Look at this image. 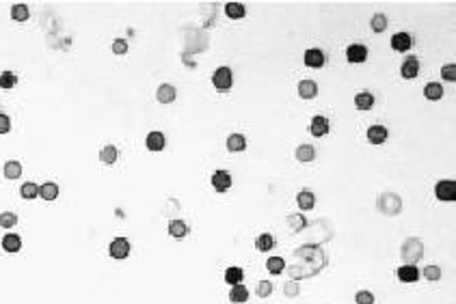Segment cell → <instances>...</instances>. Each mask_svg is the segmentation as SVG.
Instances as JSON below:
<instances>
[{
    "label": "cell",
    "mask_w": 456,
    "mask_h": 304,
    "mask_svg": "<svg viewBox=\"0 0 456 304\" xmlns=\"http://www.w3.org/2000/svg\"><path fill=\"white\" fill-rule=\"evenodd\" d=\"M379 209L385 214V216H396V214L402 209L400 196L391 195V192H385L383 196H379Z\"/></svg>",
    "instance_id": "1"
},
{
    "label": "cell",
    "mask_w": 456,
    "mask_h": 304,
    "mask_svg": "<svg viewBox=\"0 0 456 304\" xmlns=\"http://www.w3.org/2000/svg\"><path fill=\"white\" fill-rule=\"evenodd\" d=\"M422 255H424L422 242H419V239H415V238L407 239L405 246H402V259H405L407 263H413V265H415L417 259H422Z\"/></svg>",
    "instance_id": "2"
},
{
    "label": "cell",
    "mask_w": 456,
    "mask_h": 304,
    "mask_svg": "<svg viewBox=\"0 0 456 304\" xmlns=\"http://www.w3.org/2000/svg\"><path fill=\"white\" fill-rule=\"evenodd\" d=\"M434 195H437V198L439 201H443V203L456 201V181H452V179L439 181L437 188H434Z\"/></svg>",
    "instance_id": "3"
},
{
    "label": "cell",
    "mask_w": 456,
    "mask_h": 304,
    "mask_svg": "<svg viewBox=\"0 0 456 304\" xmlns=\"http://www.w3.org/2000/svg\"><path fill=\"white\" fill-rule=\"evenodd\" d=\"M212 82H214V87L218 88V91H229L232 88V69L229 67H218L216 71H214V76H212Z\"/></svg>",
    "instance_id": "4"
},
{
    "label": "cell",
    "mask_w": 456,
    "mask_h": 304,
    "mask_svg": "<svg viewBox=\"0 0 456 304\" xmlns=\"http://www.w3.org/2000/svg\"><path fill=\"white\" fill-rule=\"evenodd\" d=\"M346 59H348V63H363L365 59H368V48L361 45V43L348 45V50H346Z\"/></svg>",
    "instance_id": "5"
},
{
    "label": "cell",
    "mask_w": 456,
    "mask_h": 304,
    "mask_svg": "<svg viewBox=\"0 0 456 304\" xmlns=\"http://www.w3.org/2000/svg\"><path fill=\"white\" fill-rule=\"evenodd\" d=\"M212 186H214V190H216V192L229 190V188H232V175H229V173H225V171H216L212 175Z\"/></svg>",
    "instance_id": "6"
},
{
    "label": "cell",
    "mask_w": 456,
    "mask_h": 304,
    "mask_svg": "<svg viewBox=\"0 0 456 304\" xmlns=\"http://www.w3.org/2000/svg\"><path fill=\"white\" fill-rule=\"evenodd\" d=\"M108 250H111V257H115V259H125L130 255V244H128V239L117 238V239H113Z\"/></svg>",
    "instance_id": "7"
},
{
    "label": "cell",
    "mask_w": 456,
    "mask_h": 304,
    "mask_svg": "<svg viewBox=\"0 0 456 304\" xmlns=\"http://www.w3.org/2000/svg\"><path fill=\"white\" fill-rule=\"evenodd\" d=\"M396 274L402 282H415L419 279V270H417V265H413V263H407V265H402V268H398Z\"/></svg>",
    "instance_id": "8"
},
{
    "label": "cell",
    "mask_w": 456,
    "mask_h": 304,
    "mask_svg": "<svg viewBox=\"0 0 456 304\" xmlns=\"http://www.w3.org/2000/svg\"><path fill=\"white\" fill-rule=\"evenodd\" d=\"M417 71H419V61L415 59V56H408V59L402 63V67H400V76L402 78H407V80H411V78H415L417 76Z\"/></svg>",
    "instance_id": "9"
},
{
    "label": "cell",
    "mask_w": 456,
    "mask_h": 304,
    "mask_svg": "<svg viewBox=\"0 0 456 304\" xmlns=\"http://www.w3.org/2000/svg\"><path fill=\"white\" fill-rule=\"evenodd\" d=\"M318 95V87L313 80H301L298 82V97L303 99H313Z\"/></svg>",
    "instance_id": "10"
},
{
    "label": "cell",
    "mask_w": 456,
    "mask_h": 304,
    "mask_svg": "<svg viewBox=\"0 0 456 304\" xmlns=\"http://www.w3.org/2000/svg\"><path fill=\"white\" fill-rule=\"evenodd\" d=\"M368 140L372 145H383L387 140V128L385 125H372L368 130Z\"/></svg>",
    "instance_id": "11"
},
{
    "label": "cell",
    "mask_w": 456,
    "mask_h": 304,
    "mask_svg": "<svg viewBox=\"0 0 456 304\" xmlns=\"http://www.w3.org/2000/svg\"><path fill=\"white\" fill-rule=\"evenodd\" d=\"M229 300H232L234 304H244L249 300V289L242 285V282H240V285H234L232 291H229Z\"/></svg>",
    "instance_id": "12"
},
{
    "label": "cell",
    "mask_w": 456,
    "mask_h": 304,
    "mask_svg": "<svg viewBox=\"0 0 456 304\" xmlns=\"http://www.w3.org/2000/svg\"><path fill=\"white\" fill-rule=\"evenodd\" d=\"M175 95H177V91L171 85H160L158 91H156V99H158L160 104H171L173 99H175Z\"/></svg>",
    "instance_id": "13"
},
{
    "label": "cell",
    "mask_w": 456,
    "mask_h": 304,
    "mask_svg": "<svg viewBox=\"0 0 456 304\" xmlns=\"http://www.w3.org/2000/svg\"><path fill=\"white\" fill-rule=\"evenodd\" d=\"M305 65L307 67H322L324 65V54L320 50H316V48H312V50H307L305 52Z\"/></svg>",
    "instance_id": "14"
},
{
    "label": "cell",
    "mask_w": 456,
    "mask_h": 304,
    "mask_svg": "<svg viewBox=\"0 0 456 304\" xmlns=\"http://www.w3.org/2000/svg\"><path fill=\"white\" fill-rule=\"evenodd\" d=\"M391 48H394L396 52H407L408 48H411V37H408L407 33H398L391 37Z\"/></svg>",
    "instance_id": "15"
},
{
    "label": "cell",
    "mask_w": 456,
    "mask_h": 304,
    "mask_svg": "<svg viewBox=\"0 0 456 304\" xmlns=\"http://www.w3.org/2000/svg\"><path fill=\"white\" fill-rule=\"evenodd\" d=\"M309 132L320 138V136H324V134L329 132V121H327L324 117H320V114H318V117L312 119V128H309Z\"/></svg>",
    "instance_id": "16"
},
{
    "label": "cell",
    "mask_w": 456,
    "mask_h": 304,
    "mask_svg": "<svg viewBox=\"0 0 456 304\" xmlns=\"http://www.w3.org/2000/svg\"><path fill=\"white\" fill-rule=\"evenodd\" d=\"M2 248L7 250V253H18V250L22 248V239H20V235L7 233V235L2 238Z\"/></svg>",
    "instance_id": "17"
},
{
    "label": "cell",
    "mask_w": 456,
    "mask_h": 304,
    "mask_svg": "<svg viewBox=\"0 0 456 304\" xmlns=\"http://www.w3.org/2000/svg\"><path fill=\"white\" fill-rule=\"evenodd\" d=\"M225 15L232 20H242L244 15H247V9H244V4L240 2H227L225 4Z\"/></svg>",
    "instance_id": "18"
},
{
    "label": "cell",
    "mask_w": 456,
    "mask_h": 304,
    "mask_svg": "<svg viewBox=\"0 0 456 304\" xmlns=\"http://www.w3.org/2000/svg\"><path fill=\"white\" fill-rule=\"evenodd\" d=\"M355 106H357L359 110H370L372 106H374V95H372L370 91H361L355 95Z\"/></svg>",
    "instance_id": "19"
},
{
    "label": "cell",
    "mask_w": 456,
    "mask_h": 304,
    "mask_svg": "<svg viewBox=\"0 0 456 304\" xmlns=\"http://www.w3.org/2000/svg\"><path fill=\"white\" fill-rule=\"evenodd\" d=\"M424 97L431 99V102H437V99L443 97V87L439 85V82H428V85L424 87Z\"/></svg>",
    "instance_id": "20"
},
{
    "label": "cell",
    "mask_w": 456,
    "mask_h": 304,
    "mask_svg": "<svg viewBox=\"0 0 456 304\" xmlns=\"http://www.w3.org/2000/svg\"><path fill=\"white\" fill-rule=\"evenodd\" d=\"M147 149L149 151L165 149V134H162V132H149V136H147Z\"/></svg>",
    "instance_id": "21"
},
{
    "label": "cell",
    "mask_w": 456,
    "mask_h": 304,
    "mask_svg": "<svg viewBox=\"0 0 456 304\" xmlns=\"http://www.w3.org/2000/svg\"><path fill=\"white\" fill-rule=\"evenodd\" d=\"M39 196L44 198V201H54V198L59 196V186H56V183H52V181L44 183V186L39 188Z\"/></svg>",
    "instance_id": "22"
},
{
    "label": "cell",
    "mask_w": 456,
    "mask_h": 304,
    "mask_svg": "<svg viewBox=\"0 0 456 304\" xmlns=\"http://www.w3.org/2000/svg\"><path fill=\"white\" fill-rule=\"evenodd\" d=\"M169 233L177 239L184 238V235H188V224L184 222V220H171L169 222Z\"/></svg>",
    "instance_id": "23"
},
{
    "label": "cell",
    "mask_w": 456,
    "mask_h": 304,
    "mask_svg": "<svg viewBox=\"0 0 456 304\" xmlns=\"http://www.w3.org/2000/svg\"><path fill=\"white\" fill-rule=\"evenodd\" d=\"M227 149L234 151V153L236 151H244L247 149V140H244V136L242 134H232L227 138Z\"/></svg>",
    "instance_id": "24"
},
{
    "label": "cell",
    "mask_w": 456,
    "mask_h": 304,
    "mask_svg": "<svg viewBox=\"0 0 456 304\" xmlns=\"http://www.w3.org/2000/svg\"><path fill=\"white\" fill-rule=\"evenodd\" d=\"M2 171H4V177H7V179H18V177L22 175V164H20L18 160H9Z\"/></svg>",
    "instance_id": "25"
},
{
    "label": "cell",
    "mask_w": 456,
    "mask_h": 304,
    "mask_svg": "<svg viewBox=\"0 0 456 304\" xmlns=\"http://www.w3.org/2000/svg\"><path fill=\"white\" fill-rule=\"evenodd\" d=\"M242 276H244V270L238 268V265L225 270V281H227L229 285H240V282H242Z\"/></svg>",
    "instance_id": "26"
},
{
    "label": "cell",
    "mask_w": 456,
    "mask_h": 304,
    "mask_svg": "<svg viewBox=\"0 0 456 304\" xmlns=\"http://www.w3.org/2000/svg\"><path fill=\"white\" fill-rule=\"evenodd\" d=\"M296 203H298V207H301V209H312L313 205H316V196H313L312 192L303 190V192H298Z\"/></svg>",
    "instance_id": "27"
},
{
    "label": "cell",
    "mask_w": 456,
    "mask_h": 304,
    "mask_svg": "<svg viewBox=\"0 0 456 304\" xmlns=\"http://www.w3.org/2000/svg\"><path fill=\"white\" fill-rule=\"evenodd\" d=\"M313 158H316V151H313L312 145H301L296 149V160L298 162H312Z\"/></svg>",
    "instance_id": "28"
},
{
    "label": "cell",
    "mask_w": 456,
    "mask_h": 304,
    "mask_svg": "<svg viewBox=\"0 0 456 304\" xmlns=\"http://www.w3.org/2000/svg\"><path fill=\"white\" fill-rule=\"evenodd\" d=\"M99 160H102L104 164H115V162H117V149H115L113 145H106L99 151Z\"/></svg>",
    "instance_id": "29"
},
{
    "label": "cell",
    "mask_w": 456,
    "mask_h": 304,
    "mask_svg": "<svg viewBox=\"0 0 456 304\" xmlns=\"http://www.w3.org/2000/svg\"><path fill=\"white\" fill-rule=\"evenodd\" d=\"M266 268H268L270 274H281V272L286 270V261L281 259V257H270V259L266 261Z\"/></svg>",
    "instance_id": "30"
},
{
    "label": "cell",
    "mask_w": 456,
    "mask_h": 304,
    "mask_svg": "<svg viewBox=\"0 0 456 304\" xmlns=\"http://www.w3.org/2000/svg\"><path fill=\"white\" fill-rule=\"evenodd\" d=\"M272 246H275V239H272V235H268V233L260 235V238L255 239V248H258V250H262V253H266V250H270Z\"/></svg>",
    "instance_id": "31"
},
{
    "label": "cell",
    "mask_w": 456,
    "mask_h": 304,
    "mask_svg": "<svg viewBox=\"0 0 456 304\" xmlns=\"http://www.w3.org/2000/svg\"><path fill=\"white\" fill-rule=\"evenodd\" d=\"M11 18L15 22H24V20H28V7L26 4H13L11 7Z\"/></svg>",
    "instance_id": "32"
},
{
    "label": "cell",
    "mask_w": 456,
    "mask_h": 304,
    "mask_svg": "<svg viewBox=\"0 0 456 304\" xmlns=\"http://www.w3.org/2000/svg\"><path fill=\"white\" fill-rule=\"evenodd\" d=\"M372 30L374 33H383V30L387 28V18L383 13H376V15H372Z\"/></svg>",
    "instance_id": "33"
},
{
    "label": "cell",
    "mask_w": 456,
    "mask_h": 304,
    "mask_svg": "<svg viewBox=\"0 0 456 304\" xmlns=\"http://www.w3.org/2000/svg\"><path fill=\"white\" fill-rule=\"evenodd\" d=\"M20 195H22V198H35V196L39 195V188L35 186L33 181L22 183V188H20Z\"/></svg>",
    "instance_id": "34"
},
{
    "label": "cell",
    "mask_w": 456,
    "mask_h": 304,
    "mask_svg": "<svg viewBox=\"0 0 456 304\" xmlns=\"http://www.w3.org/2000/svg\"><path fill=\"white\" fill-rule=\"evenodd\" d=\"M15 82H18L15 73H11V71L0 73V88H13V87H15Z\"/></svg>",
    "instance_id": "35"
},
{
    "label": "cell",
    "mask_w": 456,
    "mask_h": 304,
    "mask_svg": "<svg viewBox=\"0 0 456 304\" xmlns=\"http://www.w3.org/2000/svg\"><path fill=\"white\" fill-rule=\"evenodd\" d=\"M18 224V216L11 212H4V214H0V227H4V229H11Z\"/></svg>",
    "instance_id": "36"
},
{
    "label": "cell",
    "mask_w": 456,
    "mask_h": 304,
    "mask_svg": "<svg viewBox=\"0 0 456 304\" xmlns=\"http://www.w3.org/2000/svg\"><path fill=\"white\" fill-rule=\"evenodd\" d=\"M441 78L448 82H456V65L454 63H448V65L441 67Z\"/></svg>",
    "instance_id": "37"
},
{
    "label": "cell",
    "mask_w": 456,
    "mask_h": 304,
    "mask_svg": "<svg viewBox=\"0 0 456 304\" xmlns=\"http://www.w3.org/2000/svg\"><path fill=\"white\" fill-rule=\"evenodd\" d=\"M255 293H258L260 298H268L270 293H272V285L268 281H262L260 285H258V289H255Z\"/></svg>",
    "instance_id": "38"
},
{
    "label": "cell",
    "mask_w": 456,
    "mask_h": 304,
    "mask_svg": "<svg viewBox=\"0 0 456 304\" xmlns=\"http://www.w3.org/2000/svg\"><path fill=\"white\" fill-rule=\"evenodd\" d=\"M424 276H426L428 281H439L441 279V270H439L437 265H428V268L424 270Z\"/></svg>",
    "instance_id": "39"
},
{
    "label": "cell",
    "mask_w": 456,
    "mask_h": 304,
    "mask_svg": "<svg viewBox=\"0 0 456 304\" xmlns=\"http://www.w3.org/2000/svg\"><path fill=\"white\" fill-rule=\"evenodd\" d=\"M355 302L357 304H374V296H372L370 291H359L357 296H355Z\"/></svg>",
    "instance_id": "40"
},
{
    "label": "cell",
    "mask_w": 456,
    "mask_h": 304,
    "mask_svg": "<svg viewBox=\"0 0 456 304\" xmlns=\"http://www.w3.org/2000/svg\"><path fill=\"white\" fill-rule=\"evenodd\" d=\"M113 52L115 54H125V52H128V41L125 39H115L113 41Z\"/></svg>",
    "instance_id": "41"
},
{
    "label": "cell",
    "mask_w": 456,
    "mask_h": 304,
    "mask_svg": "<svg viewBox=\"0 0 456 304\" xmlns=\"http://www.w3.org/2000/svg\"><path fill=\"white\" fill-rule=\"evenodd\" d=\"M9 130H11V121H9L7 114L0 112V134H7Z\"/></svg>",
    "instance_id": "42"
}]
</instances>
